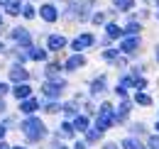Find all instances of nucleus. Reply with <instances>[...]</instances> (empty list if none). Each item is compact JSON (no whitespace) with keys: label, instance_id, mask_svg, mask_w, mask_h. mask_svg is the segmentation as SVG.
I'll return each instance as SVG.
<instances>
[{"label":"nucleus","instance_id":"f257e3e1","mask_svg":"<svg viewBox=\"0 0 159 149\" xmlns=\"http://www.w3.org/2000/svg\"><path fill=\"white\" fill-rule=\"evenodd\" d=\"M22 132H25L32 142H39L42 137H44V132H47V127L42 125V120H37V117H27V120L22 122Z\"/></svg>","mask_w":159,"mask_h":149},{"label":"nucleus","instance_id":"f03ea898","mask_svg":"<svg viewBox=\"0 0 159 149\" xmlns=\"http://www.w3.org/2000/svg\"><path fill=\"white\" fill-rule=\"evenodd\" d=\"M110 125H115V112H113V108L108 105V103H103L98 110V120H96V127H98L100 132H105Z\"/></svg>","mask_w":159,"mask_h":149},{"label":"nucleus","instance_id":"7ed1b4c3","mask_svg":"<svg viewBox=\"0 0 159 149\" xmlns=\"http://www.w3.org/2000/svg\"><path fill=\"white\" fill-rule=\"evenodd\" d=\"M64 86H66L64 81H47V83H42V93L47 98H57V95H61Z\"/></svg>","mask_w":159,"mask_h":149},{"label":"nucleus","instance_id":"20e7f679","mask_svg":"<svg viewBox=\"0 0 159 149\" xmlns=\"http://www.w3.org/2000/svg\"><path fill=\"white\" fill-rule=\"evenodd\" d=\"M93 44V34H79V37L74 39V49L81 52V49H88Z\"/></svg>","mask_w":159,"mask_h":149},{"label":"nucleus","instance_id":"39448f33","mask_svg":"<svg viewBox=\"0 0 159 149\" xmlns=\"http://www.w3.org/2000/svg\"><path fill=\"white\" fill-rule=\"evenodd\" d=\"M12 39H15V42H20L22 47H30V32H27V29H22V27L12 29Z\"/></svg>","mask_w":159,"mask_h":149},{"label":"nucleus","instance_id":"423d86ee","mask_svg":"<svg viewBox=\"0 0 159 149\" xmlns=\"http://www.w3.org/2000/svg\"><path fill=\"white\" fill-rule=\"evenodd\" d=\"M20 110L22 112H34V110H39V103L34 100V98H22V103H20Z\"/></svg>","mask_w":159,"mask_h":149},{"label":"nucleus","instance_id":"0eeeda50","mask_svg":"<svg viewBox=\"0 0 159 149\" xmlns=\"http://www.w3.org/2000/svg\"><path fill=\"white\" fill-rule=\"evenodd\" d=\"M2 2H5L7 15H20V12H22V2H20V0H2Z\"/></svg>","mask_w":159,"mask_h":149},{"label":"nucleus","instance_id":"6e6552de","mask_svg":"<svg viewBox=\"0 0 159 149\" xmlns=\"http://www.w3.org/2000/svg\"><path fill=\"white\" fill-rule=\"evenodd\" d=\"M137 44H139L137 37H127V39H122V42H120V49H122V52H135V49H137Z\"/></svg>","mask_w":159,"mask_h":149},{"label":"nucleus","instance_id":"1a4fd4ad","mask_svg":"<svg viewBox=\"0 0 159 149\" xmlns=\"http://www.w3.org/2000/svg\"><path fill=\"white\" fill-rule=\"evenodd\" d=\"M42 17L47 22H54L57 20V7L54 5H42Z\"/></svg>","mask_w":159,"mask_h":149},{"label":"nucleus","instance_id":"9d476101","mask_svg":"<svg viewBox=\"0 0 159 149\" xmlns=\"http://www.w3.org/2000/svg\"><path fill=\"white\" fill-rule=\"evenodd\" d=\"M83 64H86V59L76 54V56H71V59L66 61V69H69V71H76V69H79V66H83Z\"/></svg>","mask_w":159,"mask_h":149},{"label":"nucleus","instance_id":"9b49d317","mask_svg":"<svg viewBox=\"0 0 159 149\" xmlns=\"http://www.w3.org/2000/svg\"><path fill=\"white\" fill-rule=\"evenodd\" d=\"M10 78H12V81H17V83H22V81H27V71H25L22 66H15V69L10 71Z\"/></svg>","mask_w":159,"mask_h":149},{"label":"nucleus","instance_id":"f8f14e48","mask_svg":"<svg viewBox=\"0 0 159 149\" xmlns=\"http://www.w3.org/2000/svg\"><path fill=\"white\" fill-rule=\"evenodd\" d=\"M127 112H130V103L122 98V105H120V110L115 112V122H122V120L127 117Z\"/></svg>","mask_w":159,"mask_h":149},{"label":"nucleus","instance_id":"ddd939ff","mask_svg":"<svg viewBox=\"0 0 159 149\" xmlns=\"http://www.w3.org/2000/svg\"><path fill=\"white\" fill-rule=\"evenodd\" d=\"M74 130H79V132H86V130H88V117H83V115L74 117Z\"/></svg>","mask_w":159,"mask_h":149},{"label":"nucleus","instance_id":"4468645a","mask_svg":"<svg viewBox=\"0 0 159 149\" xmlns=\"http://www.w3.org/2000/svg\"><path fill=\"white\" fill-rule=\"evenodd\" d=\"M64 44H66V39L59 37V34H52V37H49V49H54V52H57V49H61Z\"/></svg>","mask_w":159,"mask_h":149},{"label":"nucleus","instance_id":"2eb2a0df","mask_svg":"<svg viewBox=\"0 0 159 149\" xmlns=\"http://www.w3.org/2000/svg\"><path fill=\"white\" fill-rule=\"evenodd\" d=\"M15 95H17V98H27V95H30V86H27V83H25V81H22V83H17V86H15Z\"/></svg>","mask_w":159,"mask_h":149},{"label":"nucleus","instance_id":"dca6fc26","mask_svg":"<svg viewBox=\"0 0 159 149\" xmlns=\"http://www.w3.org/2000/svg\"><path fill=\"white\" fill-rule=\"evenodd\" d=\"M91 91H93V93H100V91H105V78H103V76L93 81V86H91Z\"/></svg>","mask_w":159,"mask_h":149},{"label":"nucleus","instance_id":"f3484780","mask_svg":"<svg viewBox=\"0 0 159 149\" xmlns=\"http://www.w3.org/2000/svg\"><path fill=\"white\" fill-rule=\"evenodd\" d=\"M30 56L37 59V61H44V59H47V52H44V49H30Z\"/></svg>","mask_w":159,"mask_h":149},{"label":"nucleus","instance_id":"a211bd4d","mask_svg":"<svg viewBox=\"0 0 159 149\" xmlns=\"http://www.w3.org/2000/svg\"><path fill=\"white\" fill-rule=\"evenodd\" d=\"M59 132L64 134V137H71V134H74V125H69V122H61Z\"/></svg>","mask_w":159,"mask_h":149},{"label":"nucleus","instance_id":"6ab92c4d","mask_svg":"<svg viewBox=\"0 0 159 149\" xmlns=\"http://www.w3.org/2000/svg\"><path fill=\"white\" fill-rule=\"evenodd\" d=\"M103 59H105V61H122V59H120V54H118V52H113V49H110V52H105V54H103ZM122 64H125V61H122Z\"/></svg>","mask_w":159,"mask_h":149},{"label":"nucleus","instance_id":"aec40b11","mask_svg":"<svg viewBox=\"0 0 159 149\" xmlns=\"http://www.w3.org/2000/svg\"><path fill=\"white\" fill-rule=\"evenodd\" d=\"M105 29H108V37H120V34H122V29H120L118 25H108Z\"/></svg>","mask_w":159,"mask_h":149},{"label":"nucleus","instance_id":"412c9836","mask_svg":"<svg viewBox=\"0 0 159 149\" xmlns=\"http://www.w3.org/2000/svg\"><path fill=\"white\" fill-rule=\"evenodd\" d=\"M113 2H115L118 10H130L132 7V0H113Z\"/></svg>","mask_w":159,"mask_h":149},{"label":"nucleus","instance_id":"4be33fe9","mask_svg":"<svg viewBox=\"0 0 159 149\" xmlns=\"http://www.w3.org/2000/svg\"><path fill=\"white\" fill-rule=\"evenodd\" d=\"M122 147H125V149H144L139 142H135V139H125V142H122Z\"/></svg>","mask_w":159,"mask_h":149},{"label":"nucleus","instance_id":"5701e85b","mask_svg":"<svg viewBox=\"0 0 159 149\" xmlns=\"http://www.w3.org/2000/svg\"><path fill=\"white\" fill-rule=\"evenodd\" d=\"M135 100H137L139 105H149V103H152V98H149V95H144V93H137V98H135Z\"/></svg>","mask_w":159,"mask_h":149},{"label":"nucleus","instance_id":"b1692460","mask_svg":"<svg viewBox=\"0 0 159 149\" xmlns=\"http://www.w3.org/2000/svg\"><path fill=\"white\" fill-rule=\"evenodd\" d=\"M100 134H103V132H100L98 127H96L93 132H88V142H98V139H100Z\"/></svg>","mask_w":159,"mask_h":149},{"label":"nucleus","instance_id":"393cba45","mask_svg":"<svg viewBox=\"0 0 159 149\" xmlns=\"http://www.w3.org/2000/svg\"><path fill=\"white\" fill-rule=\"evenodd\" d=\"M125 32H127V34H137V32H139V25H127Z\"/></svg>","mask_w":159,"mask_h":149},{"label":"nucleus","instance_id":"a878e982","mask_svg":"<svg viewBox=\"0 0 159 149\" xmlns=\"http://www.w3.org/2000/svg\"><path fill=\"white\" fill-rule=\"evenodd\" d=\"M59 69H61L59 64H49V66H47V74H49V76H54L57 71H59Z\"/></svg>","mask_w":159,"mask_h":149},{"label":"nucleus","instance_id":"bb28decb","mask_svg":"<svg viewBox=\"0 0 159 149\" xmlns=\"http://www.w3.org/2000/svg\"><path fill=\"white\" fill-rule=\"evenodd\" d=\"M22 15H25L27 20H30V17H34V7H30V5H27V7L22 10Z\"/></svg>","mask_w":159,"mask_h":149},{"label":"nucleus","instance_id":"cd10ccee","mask_svg":"<svg viewBox=\"0 0 159 149\" xmlns=\"http://www.w3.org/2000/svg\"><path fill=\"white\" fill-rule=\"evenodd\" d=\"M149 149H159V137H149Z\"/></svg>","mask_w":159,"mask_h":149},{"label":"nucleus","instance_id":"c85d7f7f","mask_svg":"<svg viewBox=\"0 0 159 149\" xmlns=\"http://www.w3.org/2000/svg\"><path fill=\"white\" fill-rule=\"evenodd\" d=\"M103 20H105V15H103V12H98V15H93V22H96V25H100Z\"/></svg>","mask_w":159,"mask_h":149},{"label":"nucleus","instance_id":"c756f323","mask_svg":"<svg viewBox=\"0 0 159 149\" xmlns=\"http://www.w3.org/2000/svg\"><path fill=\"white\" fill-rule=\"evenodd\" d=\"M64 110L69 112V115H74V112H76V105H74V103H69V105H66V108H64Z\"/></svg>","mask_w":159,"mask_h":149},{"label":"nucleus","instance_id":"7c9ffc66","mask_svg":"<svg viewBox=\"0 0 159 149\" xmlns=\"http://www.w3.org/2000/svg\"><path fill=\"white\" fill-rule=\"evenodd\" d=\"M5 93H7V83H0V98H2Z\"/></svg>","mask_w":159,"mask_h":149},{"label":"nucleus","instance_id":"2f4dec72","mask_svg":"<svg viewBox=\"0 0 159 149\" xmlns=\"http://www.w3.org/2000/svg\"><path fill=\"white\" fill-rule=\"evenodd\" d=\"M103 149H118V147H115L113 142H108V144H105V147H103Z\"/></svg>","mask_w":159,"mask_h":149},{"label":"nucleus","instance_id":"473e14b6","mask_svg":"<svg viewBox=\"0 0 159 149\" xmlns=\"http://www.w3.org/2000/svg\"><path fill=\"white\" fill-rule=\"evenodd\" d=\"M2 137H5V127L0 125V139H2Z\"/></svg>","mask_w":159,"mask_h":149},{"label":"nucleus","instance_id":"72a5a7b5","mask_svg":"<svg viewBox=\"0 0 159 149\" xmlns=\"http://www.w3.org/2000/svg\"><path fill=\"white\" fill-rule=\"evenodd\" d=\"M76 149H86V147H83V144H81V142H79V144H76Z\"/></svg>","mask_w":159,"mask_h":149},{"label":"nucleus","instance_id":"f704fd0d","mask_svg":"<svg viewBox=\"0 0 159 149\" xmlns=\"http://www.w3.org/2000/svg\"><path fill=\"white\" fill-rule=\"evenodd\" d=\"M54 149H66V147H64V144H57V147H54Z\"/></svg>","mask_w":159,"mask_h":149},{"label":"nucleus","instance_id":"c9c22d12","mask_svg":"<svg viewBox=\"0 0 159 149\" xmlns=\"http://www.w3.org/2000/svg\"><path fill=\"white\" fill-rule=\"evenodd\" d=\"M2 108H5V103H0V110H2Z\"/></svg>","mask_w":159,"mask_h":149},{"label":"nucleus","instance_id":"e433bc0d","mask_svg":"<svg viewBox=\"0 0 159 149\" xmlns=\"http://www.w3.org/2000/svg\"><path fill=\"white\" fill-rule=\"evenodd\" d=\"M0 52H2V42H0Z\"/></svg>","mask_w":159,"mask_h":149},{"label":"nucleus","instance_id":"4c0bfd02","mask_svg":"<svg viewBox=\"0 0 159 149\" xmlns=\"http://www.w3.org/2000/svg\"><path fill=\"white\" fill-rule=\"evenodd\" d=\"M157 130H159V122H157Z\"/></svg>","mask_w":159,"mask_h":149},{"label":"nucleus","instance_id":"58836bf2","mask_svg":"<svg viewBox=\"0 0 159 149\" xmlns=\"http://www.w3.org/2000/svg\"><path fill=\"white\" fill-rule=\"evenodd\" d=\"M15 149H22V147H15Z\"/></svg>","mask_w":159,"mask_h":149},{"label":"nucleus","instance_id":"ea45409f","mask_svg":"<svg viewBox=\"0 0 159 149\" xmlns=\"http://www.w3.org/2000/svg\"><path fill=\"white\" fill-rule=\"evenodd\" d=\"M157 5H159V0H157Z\"/></svg>","mask_w":159,"mask_h":149}]
</instances>
